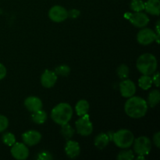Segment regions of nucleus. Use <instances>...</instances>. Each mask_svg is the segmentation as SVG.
I'll use <instances>...</instances> for the list:
<instances>
[{
  "mask_svg": "<svg viewBox=\"0 0 160 160\" xmlns=\"http://www.w3.org/2000/svg\"><path fill=\"white\" fill-rule=\"evenodd\" d=\"M37 159L40 160H48L52 159V155L50 154L49 152H48L43 151L41 152H39L38 154Z\"/></svg>",
  "mask_w": 160,
  "mask_h": 160,
  "instance_id": "c85d7f7f",
  "label": "nucleus"
},
{
  "mask_svg": "<svg viewBox=\"0 0 160 160\" xmlns=\"http://www.w3.org/2000/svg\"><path fill=\"white\" fill-rule=\"evenodd\" d=\"M120 94L124 98L134 96L136 92V86L131 80H123L120 84Z\"/></svg>",
  "mask_w": 160,
  "mask_h": 160,
  "instance_id": "9b49d317",
  "label": "nucleus"
},
{
  "mask_svg": "<svg viewBox=\"0 0 160 160\" xmlns=\"http://www.w3.org/2000/svg\"><path fill=\"white\" fill-rule=\"evenodd\" d=\"M117 74L120 79H127L130 74V70L128 66L125 64H121L120 66H119L118 68L117 69Z\"/></svg>",
  "mask_w": 160,
  "mask_h": 160,
  "instance_id": "5701e85b",
  "label": "nucleus"
},
{
  "mask_svg": "<svg viewBox=\"0 0 160 160\" xmlns=\"http://www.w3.org/2000/svg\"><path fill=\"white\" fill-rule=\"evenodd\" d=\"M9 125V120L7 117L3 115H0V133L3 132Z\"/></svg>",
  "mask_w": 160,
  "mask_h": 160,
  "instance_id": "cd10ccee",
  "label": "nucleus"
},
{
  "mask_svg": "<svg viewBox=\"0 0 160 160\" xmlns=\"http://www.w3.org/2000/svg\"><path fill=\"white\" fill-rule=\"evenodd\" d=\"M6 75V69L2 63L0 62V81L2 80Z\"/></svg>",
  "mask_w": 160,
  "mask_h": 160,
  "instance_id": "2f4dec72",
  "label": "nucleus"
},
{
  "mask_svg": "<svg viewBox=\"0 0 160 160\" xmlns=\"http://www.w3.org/2000/svg\"><path fill=\"white\" fill-rule=\"evenodd\" d=\"M32 120L37 124H42L45 123L47 120V113L45 111L40 110L36 111V112H32V116H31Z\"/></svg>",
  "mask_w": 160,
  "mask_h": 160,
  "instance_id": "6ab92c4d",
  "label": "nucleus"
},
{
  "mask_svg": "<svg viewBox=\"0 0 160 160\" xmlns=\"http://www.w3.org/2000/svg\"><path fill=\"white\" fill-rule=\"evenodd\" d=\"M48 17L52 21L60 23L68 18V12L62 6H54L48 11Z\"/></svg>",
  "mask_w": 160,
  "mask_h": 160,
  "instance_id": "1a4fd4ad",
  "label": "nucleus"
},
{
  "mask_svg": "<svg viewBox=\"0 0 160 160\" xmlns=\"http://www.w3.org/2000/svg\"><path fill=\"white\" fill-rule=\"evenodd\" d=\"M22 139L25 145L28 146H33L41 142L42 134L37 131H28L22 134Z\"/></svg>",
  "mask_w": 160,
  "mask_h": 160,
  "instance_id": "f8f14e48",
  "label": "nucleus"
},
{
  "mask_svg": "<svg viewBox=\"0 0 160 160\" xmlns=\"http://www.w3.org/2000/svg\"><path fill=\"white\" fill-rule=\"evenodd\" d=\"M65 152L67 156L70 159H75L78 157L81 152V148L79 144L74 141H68L66 144Z\"/></svg>",
  "mask_w": 160,
  "mask_h": 160,
  "instance_id": "2eb2a0df",
  "label": "nucleus"
},
{
  "mask_svg": "<svg viewBox=\"0 0 160 160\" xmlns=\"http://www.w3.org/2000/svg\"><path fill=\"white\" fill-rule=\"evenodd\" d=\"M89 108H90V106H89L88 102L82 99L78 102V103L76 104V106H75V110H76L77 114L79 117H81V116L88 114V112L89 111Z\"/></svg>",
  "mask_w": 160,
  "mask_h": 160,
  "instance_id": "a211bd4d",
  "label": "nucleus"
},
{
  "mask_svg": "<svg viewBox=\"0 0 160 160\" xmlns=\"http://www.w3.org/2000/svg\"><path fill=\"white\" fill-rule=\"evenodd\" d=\"M156 35H157V39H156V42L157 43L159 42V20H158L157 23H156Z\"/></svg>",
  "mask_w": 160,
  "mask_h": 160,
  "instance_id": "72a5a7b5",
  "label": "nucleus"
},
{
  "mask_svg": "<svg viewBox=\"0 0 160 160\" xmlns=\"http://www.w3.org/2000/svg\"><path fill=\"white\" fill-rule=\"evenodd\" d=\"M124 110L127 115L131 118H142L147 113L148 103L141 97H130L124 105Z\"/></svg>",
  "mask_w": 160,
  "mask_h": 160,
  "instance_id": "f257e3e1",
  "label": "nucleus"
},
{
  "mask_svg": "<svg viewBox=\"0 0 160 160\" xmlns=\"http://www.w3.org/2000/svg\"><path fill=\"white\" fill-rule=\"evenodd\" d=\"M11 154L12 157L18 160H24L29 156V149L25 144L17 142L12 145Z\"/></svg>",
  "mask_w": 160,
  "mask_h": 160,
  "instance_id": "9d476101",
  "label": "nucleus"
},
{
  "mask_svg": "<svg viewBox=\"0 0 160 160\" xmlns=\"http://www.w3.org/2000/svg\"><path fill=\"white\" fill-rule=\"evenodd\" d=\"M24 106L29 112H34L42 109V102L36 96H29L24 100Z\"/></svg>",
  "mask_w": 160,
  "mask_h": 160,
  "instance_id": "4468645a",
  "label": "nucleus"
},
{
  "mask_svg": "<svg viewBox=\"0 0 160 160\" xmlns=\"http://www.w3.org/2000/svg\"><path fill=\"white\" fill-rule=\"evenodd\" d=\"M2 140L3 143L7 145V146H12V145L16 143L15 136L10 132L5 133L2 137Z\"/></svg>",
  "mask_w": 160,
  "mask_h": 160,
  "instance_id": "393cba45",
  "label": "nucleus"
},
{
  "mask_svg": "<svg viewBox=\"0 0 160 160\" xmlns=\"http://www.w3.org/2000/svg\"><path fill=\"white\" fill-rule=\"evenodd\" d=\"M70 68L67 65H61L55 69V73L59 76L66 77L70 74Z\"/></svg>",
  "mask_w": 160,
  "mask_h": 160,
  "instance_id": "bb28decb",
  "label": "nucleus"
},
{
  "mask_svg": "<svg viewBox=\"0 0 160 160\" xmlns=\"http://www.w3.org/2000/svg\"><path fill=\"white\" fill-rule=\"evenodd\" d=\"M134 155L131 150H123L121 151L117 156V159L118 160H132L134 159Z\"/></svg>",
  "mask_w": 160,
  "mask_h": 160,
  "instance_id": "a878e982",
  "label": "nucleus"
},
{
  "mask_svg": "<svg viewBox=\"0 0 160 160\" xmlns=\"http://www.w3.org/2000/svg\"><path fill=\"white\" fill-rule=\"evenodd\" d=\"M134 140V134L129 130L121 129L112 134V142L117 147L123 149L130 148L133 145Z\"/></svg>",
  "mask_w": 160,
  "mask_h": 160,
  "instance_id": "20e7f679",
  "label": "nucleus"
},
{
  "mask_svg": "<svg viewBox=\"0 0 160 160\" xmlns=\"http://www.w3.org/2000/svg\"><path fill=\"white\" fill-rule=\"evenodd\" d=\"M57 78V74L55 73V71L46 70H45V72L42 73V77H41V83H42L43 87L50 88L56 84Z\"/></svg>",
  "mask_w": 160,
  "mask_h": 160,
  "instance_id": "ddd939ff",
  "label": "nucleus"
},
{
  "mask_svg": "<svg viewBox=\"0 0 160 160\" xmlns=\"http://www.w3.org/2000/svg\"><path fill=\"white\" fill-rule=\"evenodd\" d=\"M124 17L128 19L134 27L136 28H142L147 26L149 23V18L145 13L142 12H126L124 14Z\"/></svg>",
  "mask_w": 160,
  "mask_h": 160,
  "instance_id": "0eeeda50",
  "label": "nucleus"
},
{
  "mask_svg": "<svg viewBox=\"0 0 160 160\" xmlns=\"http://www.w3.org/2000/svg\"><path fill=\"white\" fill-rule=\"evenodd\" d=\"M109 142H110V139H109L108 134L101 133L95 137V145L98 149H103L107 146Z\"/></svg>",
  "mask_w": 160,
  "mask_h": 160,
  "instance_id": "f3484780",
  "label": "nucleus"
},
{
  "mask_svg": "<svg viewBox=\"0 0 160 160\" xmlns=\"http://www.w3.org/2000/svg\"><path fill=\"white\" fill-rule=\"evenodd\" d=\"M138 85L143 90H148L152 85V79L148 75H144L138 80Z\"/></svg>",
  "mask_w": 160,
  "mask_h": 160,
  "instance_id": "aec40b11",
  "label": "nucleus"
},
{
  "mask_svg": "<svg viewBox=\"0 0 160 160\" xmlns=\"http://www.w3.org/2000/svg\"><path fill=\"white\" fill-rule=\"evenodd\" d=\"M72 117L73 109L68 103H59L53 108L51 112V117L52 120L60 126L69 123Z\"/></svg>",
  "mask_w": 160,
  "mask_h": 160,
  "instance_id": "f03ea898",
  "label": "nucleus"
},
{
  "mask_svg": "<svg viewBox=\"0 0 160 160\" xmlns=\"http://www.w3.org/2000/svg\"><path fill=\"white\" fill-rule=\"evenodd\" d=\"M160 100V92L159 90H152L148 96V102L151 107H155Z\"/></svg>",
  "mask_w": 160,
  "mask_h": 160,
  "instance_id": "412c9836",
  "label": "nucleus"
},
{
  "mask_svg": "<svg viewBox=\"0 0 160 160\" xmlns=\"http://www.w3.org/2000/svg\"><path fill=\"white\" fill-rule=\"evenodd\" d=\"M145 10L151 15L159 16L160 13V1L148 0L145 2Z\"/></svg>",
  "mask_w": 160,
  "mask_h": 160,
  "instance_id": "dca6fc26",
  "label": "nucleus"
},
{
  "mask_svg": "<svg viewBox=\"0 0 160 160\" xmlns=\"http://www.w3.org/2000/svg\"><path fill=\"white\" fill-rule=\"evenodd\" d=\"M130 8L134 12H142L145 9V2L142 0H131Z\"/></svg>",
  "mask_w": 160,
  "mask_h": 160,
  "instance_id": "b1692460",
  "label": "nucleus"
},
{
  "mask_svg": "<svg viewBox=\"0 0 160 160\" xmlns=\"http://www.w3.org/2000/svg\"><path fill=\"white\" fill-rule=\"evenodd\" d=\"M67 12H68V17H70V18H73V19L78 18V17L80 16V14H81L80 11L76 9H70V11H67Z\"/></svg>",
  "mask_w": 160,
  "mask_h": 160,
  "instance_id": "c756f323",
  "label": "nucleus"
},
{
  "mask_svg": "<svg viewBox=\"0 0 160 160\" xmlns=\"http://www.w3.org/2000/svg\"><path fill=\"white\" fill-rule=\"evenodd\" d=\"M137 159H145V157H144V156H139L137 158Z\"/></svg>",
  "mask_w": 160,
  "mask_h": 160,
  "instance_id": "f704fd0d",
  "label": "nucleus"
},
{
  "mask_svg": "<svg viewBox=\"0 0 160 160\" xmlns=\"http://www.w3.org/2000/svg\"><path fill=\"white\" fill-rule=\"evenodd\" d=\"M136 67L138 71L144 75L153 74L157 69V59L151 53H145L138 57L136 62Z\"/></svg>",
  "mask_w": 160,
  "mask_h": 160,
  "instance_id": "7ed1b4c3",
  "label": "nucleus"
},
{
  "mask_svg": "<svg viewBox=\"0 0 160 160\" xmlns=\"http://www.w3.org/2000/svg\"><path fill=\"white\" fill-rule=\"evenodd\" d=\"M134 150L138 156H146L152 149V142L148 137L141 136L134 140Z\"/></svg>",
  "mask_w": 160,
  "mask_h": 160,
  "instance_id": "39448f33",
  "label": "nucleus"
},
{
  "mask_svg": "<svg viewBox=\"0 0 160 160\" xmlns=\"http://www.w3.org/2000/svg\"><path fill=\"white\" fill-rule=\"evenodd\" d=\"M157 39V35L153 30L150 28H144L139 31L137 34V41L142 45H147L152 43Z\"/></svg>",
  "mask_w": 160,
  "mask_h": 160,
  "instance_id": "6e6552de",
  "label": "nucleus"
},
{
  "mask_svg": "<svg viewBox=\"0 0 160 160\" xmlns=\"http://www.w3.org/2000/svg\"><path fill=\"white\" fill-rule=\"evenodd\" d=\"M154 74V73H153ZM152 83H154L156 87H159V73H156V74H154L153 78H152Z\"/></svg>",
  "mask_w": 160,
  "mask_h": 160,
  "instance_id": "473e14b6",
  "label": "nucleus"
},
{
  "mask_svg": "<svg viewBox=\"0 0 160 160\" xmlns=\"http://www.w3.org/2000/svg\"><path fill=\"white\" fill-rule=\"evenodd\" d=\"M153 142H154L155 145L158 148H160V132H157L155 134L154 137H153Z\"/></svg>",
  "mask_w": 160,
  "mask_h": 160,
  "instance_id": "7c9ffc66",
  "label": "nucleus"
},
{
  "mask_svg": "<svg viewBox=\"0 0 160 160\" xmlns=\"http://www.w3.org/2000/svg\"><path fill=\"white\" fill-rule=\"evenodd\" d=\"M61 127H62V128H61L60 133L62 135V137L65 139H67V140L71 138L73 136V134H74V130L73 129V128L68 123H65L63 125H61Z\"/></svg>",
  "mask_w": 160,
  "mask_h": 160,
  "instance_id": "4be33fe9",
  "label": "nucleus"
},
{
  "mask_svg": "<svg viewBox=\"0 0 160 160\" xmlns=\"http://www.w3.org/2000/svg\"><path fill=\"white\" fill-rule=\"evenodd\" d=\"M77 131L81 136H89L93 131V125L88 114L81 116L75 123Z\"/></svg>",
  "mask_w": 160,
  "mask_h": 160,
  "instance_id": "423d86ee",
  "label": "nucleus"
}]
</instances>
